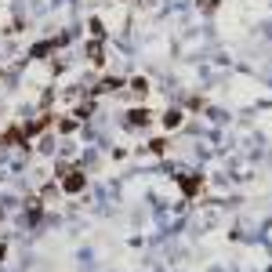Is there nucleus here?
Listing matches in <instances>:
<instances>
[{"mask_svg":"<svg viewBox=\"0 0 272 272\" xmlns=\"http://www.w3.org/2000/svg\"><path fill=\"white\" fill-rule=\"evenodd\" d=\"M58 185H62L65 196H76V192H84L87 178H84V171H80V167H62V171H58Z\"/></svg>","mask_w":272,"mask_h":272,"instance_id":"f257e3e1","label":"nucleus"},{"mask_svg":"<svg viewBox=\"0 0 272 272\" xmlns=\"http://www.w3.org/2000/svg\"><path fill=\"white\" fill-rule=\"evenodd\" d=\"M87 62H91V65H102V62H105V48H102V40H91V44H87Z\"/></svg>","mask_w":272,"mask_h":272,"instance_id":"f03ea898","label":"nucleus"},{"mask_svg":"<svg viewBox=\"0 0 272 272\" xmlns=\"http://www.w3.org/2000/svg\"><path fill=\"white\" fill-rule=\"evenodd\" d=\"M109 91H120V80H116V76H105V80H98V87H95V95H109Z\"/></svg>","mask_w":272,"mask_h":272,"instance_id":"7ed1b4c3","label":"nucleus"},{"mask_svg":"<svg viewBox=\"0 0 272 272\" xmlns=\"http://www.w3.org/2000/svg\"><path fill=\"white\" fill-rule=\"evenodd\" d=\"M127 124H131V127H145V124H149V112H145V109H131V112H127Z\"/></svg>","mask_w":272,"mask_h":272,"instance_id":"20e7f679","label":"nucleus"},{"mask_svg":"<svg viewBox=\"0 0 272 272\" xmlns=\"http://www.w3.org/2000/svg\"><path fill=\"white\" fill-rule=\"evenodd\" d=\"M55 48H58V44H51V40H44V44H36V48H33L29 55H33V58H44V55H51Z\"/></svg>","mask_w":272,"mask_h":272,"instance_id":"39448f33","label":"nucleus"},{"mask_svg":"<svg viewBox=\"0 0 272 272\" xmlns=\"http://www.w3.org/2000/svg\"><path fill=\"white\" fill-rule=\"evenodd\" d=\"M178 124H182V112H178V109L164 112V127H167V131H171V127H178Z\"/></svg>","mask_w":272,"mask_h":272,"instance_id":"423d86ee","label":"nucleus"},{"mask_svg":"<svg viewBox=\"0 0 272 272\" xmlns=\"http://www.w3.org/2000/svg\"><path fill=\"white\" fill-rule=\"evenodd\" d=\"M131 91H134V95H145V91H149V80H145V76H134V80H131Z\"/></svg>","mask_w":272,"mask_h":272,"instance_id":"0eeeda50","label":"nucleus"},{"mask_svg":"<svg viewBox=\"0 0 272 272\" xmlns=\"http://www.w3.org/2000/svg\"><path fill=\"white\" fill-rule=\"evenodd\" d=\"M87 29H91L95 40H102V36H105V29H102V22H98V18H91V22H87Z\"/></svg>","mask_w":272,"mask_h":272,"instance_id":"6e6552de","label":"nucleus"},{"mask_svg":"<svg viewBox=\"0 0 272 272\" xmlns=\"http://www.w3.org/2000/svg\"><path fill=\"white\" fill-rule=\"evenodd\" d=\"M4 254H8V247H4V243H0V261H4Z\"/></svg>","mask_w":272,"mask_h":272,"instance_id":"1a4fd4ad","label":"nucleus"}]
</instances>
